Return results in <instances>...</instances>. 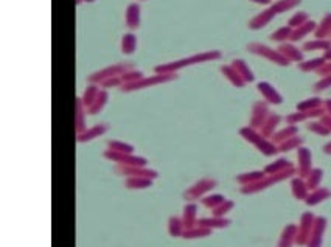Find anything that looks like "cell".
<instances>
[{"label": "cell", "instance_id": "cell-1", "mask_svg": "<svg viewBox=\"0 0 331 247\" xmlns=\"http://www.w3.org/2000/svg\"><path fill=\"white\" fill-rule=\"evenodd\" d=\"M221 58V53L216 50H210V52H202L198 54H192L188 58H182L173 62H167V64H160L154 69L156 73H176L177 70L185 69L194 66V64H201V62H209V61H215Z\"/></svg>", "mask_w": 331, "mask_h": 247}, {"label": "cell", "instance_id": "cell-2", "mask_svg": "<svg viewBox=\"0 0 331 247\" xmlns=\"http://www.w3.org/2000/svg\"><path fill=\"white\" fill-rule=\"evenodd\" d=\"M177 79L176 73H156L153 76H143L141 79L131 84H123L120 89L122 92H134V90H140V89H146V87H153L157 84H163V83H170Z\"/></svg>", "mask_w": 331, "mask_h": 247}, {"label": "cell", "instance_id": "cell-3", "mask_svg": "<svg viewBox=\"0 0 331 247\" xmlns=\"http://www.w3.org/2000/svg\"><path fill=\"white\" fill-rule=\"evenodd\" d=\"M296 173L294 168H288L285 171L281 173H277V174H269L267 177H263L261 180L255 182V184H250V185H243L241 188V193L243 194H252V193H257V191H261L267 187H271L272 184H277V182L280 180H285L288 177H291L293 174Z\"/></svg>", "mask_w": 331, "mask_h": 247}, {"label": "cell", "instance_id": "cell-4", "mask_svg": "<svg viewBox=\"0 0 331 247\" xmlns=\"http://www.w3.org/2000/svg\"><path fill=\"white\" fill-rule=\"evenodd\" d=\"M134 66L129 62H123V64H112V66L109 67H105L101 69L98 71H95V73H92L89 76V83L90 84H101L105 81V79L107 78H112V76H122L124 71L128 70H132Z\"/></svg>", "mask_w": 331, "mask_h": 247}, {"label": "cell", "instance_id": "cell-5", "mask_svg": "<svg viewBox=\"0 0 331 247\" xmlns=\"http://www.w3.org/2000/svg\"><path fill=\"white\" fill-rule=\"evenodd\" d=\"M240 134L243 135L244 139H246L247 141L250 143H254V145L261 151V153L264 156H274V154H277V151L279 148L274 145V143L271 141H267L263 139V135H260L254 131V127H244V129L240 131Z\"/></svg>", "mask_w": 331, "mask_h": 247}, {"label": "cell", "instance_id": "cell-6", "mask_svg": "<svg viewBox=\"0 0 331 247\" xmlns=\"http://www.w3.org/2000/svg\"><path fill=\"white\" fill-rule=\"evenodd\" d=\"M105 157L110 162H115L122 166H146L148 160L145 157H140L136 154H124V153H115V151L106 149Z\"/></svg>", "mask_w": 331, "mask_h": 247}, {"label": "cell", "instance_id": "cell-7", "mask_svg": "<svg viewBox=\"0 0 331 247\" xmlns=\"http://www.w3.org/2000/svg\"><path fill=\"white\" fill-rule=\"evenodd\" d=\"M216 187V180L215 179H201L196 182L194 185H192L190 188H188L185 193H184V197L187 199L188 202H193L196 201V199H202L204 196H207V193H210L211 190H213Z\"/></svg>", "mask_w": 331, "mask_h": 247}, {"label": "cell", "instance_id": "cell-8", "mask_svg": "<svg viewBox=\"0 0 331 247\" xmlns=\"http://www.w3.org/2000/svg\"><path fill=\"white\" fill-rule=\"evenodd\" d=\"M247 50L250 53H255V54H260V56H264L267 58L269 61L279 64V66H288L289 61L283 56V54L280 52H275L272 49H269V47H266L263 44H258V42H252L247 45Z\"/></svg>", "mask_w": 331, "mask_h": 247}, {"label": "cell", "instance_id": "cell-9", "mask_svg": "<svg viewBox=\"0 0 331 247\" xmlns=\"http://www.w3.org/2000/svg\"><path fill=\"white\" fill-rule=\"evenodd\" d=\"M314 222H316V216H314L311 212H306L302 214L300 226L297 229V236H296V243L298 246H305L308 243L311 232H313V227H314Z\"/></svg>", "mask_w": 331, "mask_h": 247}, {"label": "cell", "instance_id": "cell-10", "mask_svg": "<svg viewBox=\"0 0 331 247\" xmlns=\"http://www.w3.org/2000/svg\"><path fill=\"white\" fill-rule=\"evenodd\" d=\"M115 171L118 174H122V176L126 177H149L156 180L159 177V173L156 170L148 168V166H122V165H117L115 166Z\"/></svg>", "mask_w": 331, "mask_h": 247}, {"label": "cell", "instance_id": "cell-11", "mask_svg": "<svg viewBox=\"0 0 331 247\" xmlns=\"http://www.w3.org/2000/svg\"><path fill=\"white\" fill-rule=\"evenodd\" d=\"M325 229H327V218H324V216L316 218L311 236H310L308 243H306V246L308 247H322V240H324Z\"/></svg>", "mask_w": 331, "mask_h": 247}, {"label": "cell", "instance_id": "cell-12", "mask_svg": "<svg viewBox=\"0 0 331 247\" xmlns=\"http://www.w3.org/2000/svg\"><path fill=\"white\" fill-rule=\"evenodd\" d=\"M297 159H298V176L302 179L308 177V174L311 173V151L306 148H298L297 151Z\"/></svg>", "mask_w": 331, "mask_h": 247}, {"label": "cell", "instance_id": "cell-13", "mask_svg": "<svg viewBox=\"0 0 331 247\" xmlns=\"http://www.w3.org/2000/svg\"><path fill=\"white\" fill-rule=\"evenodd\" d=\"M109 129V126L105 124V123H100L97 126H93V127H87L84 132L81 134H78V143H86V141H90L93 139H97V137H101L103 134H106Z\"/></svg>", "mask_w": 331, "mask_h": 247}, {"label": "cell", "instance_id": "cell-14", "mask_svg": "<svg viewBox=\"0 0 331 247\" xmlns=\"http://www.w3.org/2000/svg\"><path fill=\"white\" fill-rule=\"evenodd\" d=\"M182 222H184L185 230L196 227V222H198V205H196L194 202H188L184 207Z\"/></svg>", "mask_w": 331, "mask_h": 247}, {"label": "cell", "instance_id": "cell-15", "mask_svg": "<svg viewBox=\"0 0 331 247\" xmlns=\"http://www.w3.org/2000/svg\"><path fill=\"white\" fill-rule=\"evenodd\" d=\"M86 106L83 105L81 98H76V106H75V129H76V135L84 132L87 127H86Z\"/></svg>", "mask_w": 331, "mask_h": 247}, {"label": "cell", "instance_id": "cell-16", "mask_svg": "<svg viewBox=\"0 0 331 247\" xmlns=\"http://www.w3.org/2000/svg\"><path fill=\"white\" fill-rule=\"evenodd\" d=\"M126 25L131 30H137L140 27V5L131 3L126 8Z\"/></svg>", "mask_w": 331, "mask_h": 247}, {"label": "cell", "instance_id": "cell-17", "mask_svg": "<svg viewBox=\"0 0 331 247\" xmlns=\"http://www.w3.org/2000/svg\"><path fill=\"white\" fill-rule=\"evenodd\" d=\"M266 117H267V106H266V103H263V101L255 103V106H254V117H252L250 126L252 127L263 126L264 122H266Z\"/></svg>", "mask_w": 331, "mask_h": 247}, {"label": "cell", "instance_id": "cell-18", "mask_svg": "<svg viewBox=\"0 0 331 247\" xmlns=\"http://www.w3.org/2000/svg\"><path fill=\"white\" fill-rule=\"evenodd\" d=\"M228 224H230V221H228L227 218H218V216L201 218V219H198V222H196V226L206 227V229H210V230H213V229H224Z\"/></svg>", "mask_w": 331, "mask_h": 247}, {"label": "cell", "instance_id": "cell-19", "mask_svg": "<svg viewBox=\"0 0 331 247\" xmlns=\"http://www.w3.org/2000/svg\"><path fill=\"white\" fill-rule=\"evenodd\" d=\"M258 90L261 92L263 97L269 103H272V105H280V103H281V95L275 90L269 83H260L258 84Z\"/></svg>", "mask_w": 331, "mask_h": 247}, {"label": "cell", "instance_id": "cell-20", "mask_svg": "<svg viewBox=\"0 0 331 247\" xmlns=\"http://www.w3.org/2000/svg\"><path fill=\"white\" fill-rule=\"evenodd\" d=\"M296 236H297V227L294 224L286 226L281 232L279 247H293V244L296 243Z\"/></svg>", "mask_w": 331, "mask_h": 247}, {"label": "cell", "instance_id": "cell-21", "mask_svg": "<svg viewBox=\"0 0 331 247\" xmlns=\"http://www.w3.org/2000/svg\"><path fill=\"white\" fill-rule=\"evenodd\" d=\"M274 16H275V13L269 8V10H266V11H263V13H260L258 16H255V18L249 22V27H250L252 30L263 28L264 25H267V23H269V22L274 19Z\"/></svg>", "mask_w": 331, "mask_h": 247}, {"label": "cell", "instance_id": "cell-22", "mask_svg": "<svg viewBox=\"0 0 331 247\" xmlns=\"http://www.w3.org/2000/svg\"><path fill=\"white\" fill-rule=\"evenodd\" d=\"M291 188H293V194L298 201H305L308 197V185L302 177H296L291 182Z\"/></svg>", "mask_w": 331, "mask_h": 247}, {"label": "cell", "instance_id": "cell-23", "mask_svg": "<svg viewBox=\"0 0 331 247\" xmlns=\"http://www.w3.org/2000/svg\"><path fill=\"white\" fill-rule=\"evenodd\" d=\"M153 179L149 177H126L124 180V187L129 190H145L153 187Z\"/></svg>", "mask_w": 331, "mask_h": 247}, {"label": "cell", "instance_id": "cell-24", "mask_svg": "<svg viewBox=\"0 0 331 247\" xmlns=\"http://www.w3.org/2000/svg\"><path fill=\"white\" fill-rule=\"evenodd\" d=\"M279 52L285 56L288 61H298L300 62L303 59V53L300 50H297L293 44H281L279 47Z\"/></svg>", "mask_w": 331, "mask_h": 247}, {"label": "cell", "instance_id": "cell-25", "mask_svg": "<svg viewBox=\"0 0 331 247\" xmlns=\"http://www.w3.org/2000/svg\"><path fill=\"white\" fill-rule=\"evenodd\" d=\"M316 28V23H314L313 20H308V22H305L303 25L300 27H297V28H293V33H291V41L296 42V41H300L302 37H305L306 35H310L311 31Z\"/></svg>", "mask_w": 331, "mask_h": 247}, {"label": "cell", "instance_id": "cell-26", "mask_svg": "<svg viewBox=\"0 0 331 247\" xmlns=\"http://www.w3.org/2000/svg\"><path fill=\"white\" fill-rule=\"evenodd\" d=\"M331 197V191L327 188H317V190H313V193L308 194V197L305 199V202L308 205H317L322 201H325V199Z\"/></svg>", "mask_w": 331, "mask_h": 247}, {"label": "cell", "instance_id": "cell-27", "mask_svg": "<svg viewBox=\"0 0 331 247\" xmlns=\"http://www.w3.org/2000/svg\"><path fill=\"white\" fill-rule=\"evenodd\" d=\"M184 230H185V227H184L182 218L171 216L168 219V233H170V236H173V238H182Z\"/></svg>", "mask_w": 331, "mask_h": 247}, {"label": "cell", "instance_id": "cell-28", "mask_svg": "<svg viewBox=\"0 0 331 247\" xmlns=\"http://www.w3.org/2000/svg\"><path fill=\"white\" fill-rule=\"evenodd\" d=\"M221 71H223V75L236 87H241V86H244V83H246L241 78V75L238 73V71L235 70L233 66H223V67H221Z\"/></svg>", "mask_w": 331, "mask_h": 247}, {"label": "cell", "instance_id": "cell-29", "mask_svg": "<svg viewBox=\"0 0 331 247\" xmlns=\"http://www.w3.org/2000/svg\"><path fill=\"white\" fill-rule=\"evenodd\" d=\"M100 90L101 89H98V84H90V86L86 87V90L83 93V98H81L83 100V105L86 106V109H89L93 105V101L97 100Z\"/></svg>", "mask_w": 331, "mask_h": 247}, {"label": "cell", "instance_id": "cell-30", "mask_svg": "<svg viewBox=\"0 0 331 247\" xmlns=\"http://www.w3.org/2000/svg\"><path fill=\"white\" fill-rule=\"evenodd\" d=\"M210 235H211V230L210 229L196 226L193 229L184 230L182 238H184V240H196V238H206V236H210Z\"/></svg>", "mask_w": 331, "mask_h": 247}, {"label": "cell", "instance_id": "cell-31", "mask_svg": "<svg viewBox=\"0 0 331 247\" xmlns=\"http://www.w3.org/2000/svg\"><path fill=\"white\" fill-rule=\"evenodd\" d=\"M137 49V37L134 33H126L122 37V53L123 54H132Z\"/></svg>", "mask_w": 331, "mask_h": 247}, {"label": "cell", "instance_id": "cell-32", "mask_svg": "<svg viewBox=\"0 0 331 247\" xmlns=\"http://www.w3.org/2000/svg\"><path fill=\"white\" fill-rule=\"evenodd\" d=\"M107 98H109V95H107L106 89H101V90H100V93H98V97H97V100L93 101V105H92L89 109H86V110H87V114H90V115H95V114H98L100 110L106 106Z\"/></svg>", "mask_w": 331, "mask_h": 247}, {"label": "cell", "instance_id": "cell-33", "mask_svg": "<svg viewBox=\"0 0 331 247\" xmlns=\"http://www.w3.org/2000/svg\"><path fill=\"white\" fill-rule=\"evenodd\" d=\"M232 66L235 67V70L238 71V73L241 75V78L244 79L246 83H250V81H254V75H252V71L250 69L247 67V64L244 62L243 59H235Z\"/></svg>", "mask_w": 331, "mask_h": 247}, {"label": "cell", "instance_id": "cell-34", "mask_svg": "<svg viewBox=\"0 0 331 247\" xmlns=\"http://www.w3.org/2000/svg\"><path fill=\"white\" fill-rule=\"evenodd\" d=\"M288 168H293L291 162H288L286 159H279V160H275L274 163L267 165L264 168V173L266 174H277V173H281V171H285Z\"/></svg>", "mask_w": 331, "mask_h": 247}, {"label": "cell", "instance_id": "cell-35", "mask_svg": "<svg viewBox=\"0 0 331 247\" xmlns=\"http://www.w3.org/2000/svg\"><path fill=\"white\" fill-rule=\"evenodd\" d=\"M263 177H264L263 171H252V173L240 174V176L236 177V180L243 185H250V184H255V182H258V180H261Z\"/></svg>", "mask_w": 331, "mask_h": 247}, {"label": "cell", "instance_id": "cell-36", "mask_svg": "<svg viewBox=\"0 0 331 247\" xmlns=\"http://www.w3.org/2000/svg\"><path fill=\"white\" fill-rule=\"evenodd\" d=\"M107 148L110 151H115V153H124V154H134V146L129 143H124L120 140H109L107 141Z\"/></svg>", "mask_w": 331, "mask_h": 247}, {"label": "cell", "instance_id": "cell-37", "mask_svg": "<svg viewBox=\"0 0 331 247\" xmlns=\"http://www.w3.org/2000/svg\"><path fill=\"white\" fill-rule=\"evenodd\" d=\"M322 176H324V171L320 168H313L311 173L306 177V185H308V190H317L320 182H322Z\"/></svg>", "mask_w": 331, "mask_h": 247}, {"label": "cell", "instance_id": "cell-38", "mask_svg": "<svg viewBox=\"0 0 331 247\" xmlns=\"http://www.w3.org/2000/svg\"><path fill=\"white\" fill-rule=\"evenodd\" d=\"M298 3H300V0H279V2H275L271 6V10L275 14H279V13H285V11L291 10V8L297 6Z\"/></svg>", "mask_w": 331, "mask_h": 247}, {"label": "cell", "instance_id": "cell-39", "mask_svg": "<svg viewBox=\"0 0 331 247\" xmlns=\"http://www.w3.org/2000/svg\"><path fill=\"white\" fill-rule=\"evenodd\" d=\"M279 122H280L279 115L267 117V120L261 126V135H263V137H269V135H272V132L275 131V127H277V124H279Z\"/></svg>", "mask_w": 331, "mask_h": 247}, {"label": "cell", "instance_id": "cell-40", "mask_svg": "<svg viewBox=\"0 0 331 247\" xmlns=\"http://www.w3.org/2000/svg\"><path fill=\"white\" fill-rule=\"evenodd\" d=\"M328 35H331V14H327L324 19H322L320 25L316 30V37L317 39H324Z\"/></svg>", "mask_w": 331, "mask_h": 247}, {"label": "cell", "instance_id": "cell-41", "mask_svg": "<svg viewBox=\"0 0 331 247\" xmlns=\"http://www.w3.org/2000/svg\"><path fill=\"white\" fill-rule=\"evenodd\" d=\"M202 205L204 207H207V209H216L218 205H221L224 201H226V197L223 194H210V196H204L202 199Z\"/></svg>", "mask_w": 331, "mask_h": 247}, {"label": "cell", "instance_id": "cell-42", "mask_svg": "<svg viewBox=\"0 0 331 247\" xmlns=\"http://www.w3.org/2000/svg\"><path fill=\"white\" fill-rule=\"evenodd\" d=\"M328 49H331V42L325 41V39H316V41H310V42H306L303 45V50H308V52H313V50H328Z\"/></svg>", "mask_w": 331, "mask_h": 247}, {"label": "cell", "instance_id": "cell-43", "mask_svg": "<svg viewBox=\"0 0 331 247\" xmlns=\"http://www.w3.org/2000/svg\"><path fill=\"white\" fill-rule=\"evenodd\" d=\"M296 134H297V127H296V126H289V127H286V129H283V131H280V132L275 134V135H274V141L283 143V141H286L288 139L294 137Z\"/></svg>", "mask_w": 331, "mask_h": 247}, {"label": "cell", "instance_id": "cell-44", "mask_svg": "<svg viewBox=\"0 0 331 247\" xmlns=\"http://www.w3.org/2000/svg\"><path fill=\"white\" fill-rule=\"evenodd\" d=\"M325 64V58H316V59H311V61H306V62H300V70L303 71H311V70H319L322 66Z\"/></svg>", "mask_w": 331, "mask_h": 247}, {"label": "cell", "instance_id": "cell-45", "mask_svg": "<svg viewBox=\"0 0 331 247\" xmlns=\"http://www.w3.org/2000/svg\"><path fill=\"white\" fill-rule=\"evenodd\" d=\"M141 78H143V73H141L140 70L132 69V70L124 71V73L122 75V81H123V84H131V83L139 81V79H141Z\"/></svg>", "mask_w": 331, "mask_h": 247}, {"label": "cell", "instance_id": "cell-46", "mask_svg": "<svg viewBox=\"0 0 331 247\" xmlns=\"http://www.w3.org/2000/svg\"><path fill=\"white\" fill-rule=\"evenodd\" d=\"M303 143L302 139H298V137H291L288 139L286 141H283L280 143V146H279V151H291V149H298L300 148V145Z\"/></svg>", "mask_w": 331, "mask_h": 247}, {"label": "cell", "instance_id": "cell-47", "mask_svg": "<svg viewBox=\"0 0 331 247\" xmlns=\"http://www.w3.org/2000/svg\"><path fill=\"white\" fill-rule=\"evenodd\" d=\"M291 33H293V28L283 27V28H279L275 33H272L271 39H274V41H277V42H283V41H286V39L291 37Z\"/></svg>", "mask_w": 331, "mask_h": 247}, {"label": "cell", "instance_id": "cell-48", "mask_svg": "<svg viewBox=\"0 0 331 247\" xmlns=\"http://www.w3.org/2000/svg\"><path fill=\"white\" fill-rule=\"evenodd\" d=\"M233 205H235V204H233L232 201H224L221 205H218L216 209H213V216L224 218L226 214L233 209Z\"/></svg>", "mask_w": 331, "mask_h": 247}, {"label": "cell", "instance_id": "cell-49", "mask_svg": "<svg viewBox=\"0 0 331 247\" xmlns=\"http://www.w3.org/2000/svg\"><path fill=\"white\" fill-rule=\"evenodd\" d=\"M320 105H322V100H319V98H310V100L300 103V105H298L297 107H298V110H300V112H303V110L317 109V107H320Z\"/></svg>", "mask_w": 331, "mask_h": 247}, {"label": "cell", "instance_id": "cell-50", "mask_svg": "<svg viewBox=\"0 0 331 247\" xmlns=\"http://www.w3.org/2000/svg\"><path fill=\"white\" fill-rule=\"evenodd\" d=\"M305 22H308V14H306V13H297V14H294L293 18L289 19V27L291 28H297V27L303 25Z\"/></svg>", "mask_w": 331, "mask_h": 247}, {"label": "cell", "instance_id": "cell-51", "mask_svg": "<svg viewBox=\"0 0 331 247\" xmlns=\"http://www.w3.org/2000/svg\"><path fill=\"white\" fill-rule=\"evenodd\" d=\"M122 86H123L122 76L107 78V79H105L103 83H101V87H105V89H107V87H122Z\"/></svg>", "mask_w": 331, "mask_h": 247}, {"label": "cell", "instance_id": "cell-52", "mask_svg": "<svg viewBox=\"0 0 331 247\" xmlns=\"http://www.w3.org/2000/svg\"><path fill=\"white\" fill-rule=\"evenodd\" d=\"M308 129L313 131V132H316V134H320V135H327L330 132L322 123H311V124H308Z\"/></svg>", "mask_w": 331, "mask_h": 247}, {"label": "cell", "instance_id": "cell-53", "mask_svg": "<svg viewBox=\"0 0 331 247\" xmlns=\"http://www.w3.org/2000/svg\"><path fill=\"white\" fill-rule=\"evenodd\" d=\"M330 86H331V75H327V76H324L316 84V87H314V89H316V92H320V90L327 89V87H330Z\"/></svg>", "mask_w": 331, "mask_h": 247}, {"label": "cell", "instance_id": "cell-54", "mask_svg": "<svg viewBox=\"0 0 331 247\" xmlns=\"http://www.w3.org/2000/svg\"><path fill=\"white\" fill-rule=\"evenodd\" d=\"M317 73H319V75H322V76L331 75V61H330V62H325L324 66H322V67L317 70Z\"/></svg>", "mask_w": 331, "mask_h": 247}, {"label": "cell", "instance_id": "cell-55", "mask_svg": "<svg viewBox=\"0 0 331 247\" xmlns=\"http://www.w3.org/2000/svg\"><path fill=\"white\" fill-rule=\"evenodd\" d=\"M322 124H324L328 131H331V115L330 117H324V120H322Z\"/></svg>", "mask_w": 331, "mask_h": 247}, {"label": "cell", "instance_id": "cell-56", "mask_svg": "<svg viewBox=\"0 0 331 247\" xmlns=\"http://www.w3.org/2000/svg\"><path fill=\"white\" fill-rule=\"evenodd\" d=\"M324 58H325V61H327V59H328V61H331V49L325 50V54H324Z\"/></svg>", "mask_w": 331, "mask_h": 247}, {"label": "cell", "instance_id": "cell-57", "mask_svg": "<svg viewBox=\"0 0 331 247\" xmlns=\"http://www.w3.org/2000/svg\"><path fill=\"white\" fill-rule=\"evenodd\" d=\"M324 151L327 154H331V143H327V145L324 146Z\"/></svg>", "mask_w": 331, "mask_h": 247}, {"label": "cell", "instance_id": "cell-58", "mask_svg": "<svg viewBox=\"0 0 331 247\" xmlns=\"http://www.w3.org/2000/svg\"><path fill=\"white\" fill-rule=\"evenodd\" d=\"M252 2H257V3H263V5H267L271 2V0H252Z\"/></svg>", "mask_w": 331, "mask_h": 247}, {"label": "cell", "instance_id": "cell-59", "mask_svg": "<svg viewBox=\"0 0 331 247\" xmlns=\"http://www.w3.org/2000/svg\"><path fill=\"white\" fill-rule=\"evenodd\" d=\"M325 107H327V110H328L330 115H331V100H328V101L325 103Z\"/></svg>", "mask_w": 331, "mask_h": 247}, {"label": "cell", "instance_id": "cell-60", "mask_svg": "<svg viewBox=\"0 0 331 247\" xmlns=\"http://www.w3.org/2000/svg\"><path fill=\"white\" fill-rule=\"evenodd\" d=\"M84 2H89L90 3V2H95V0H84Z\"/></svg>", "mask_w": 331, "mask_h": 247}]
</instances>
